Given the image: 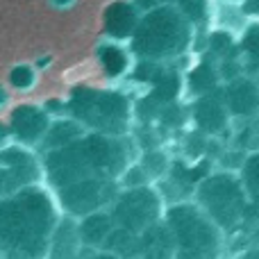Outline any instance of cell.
Here are the masks:
<instances>
[{"label":"cell","instance_id":"1","mask_svg":"<svg viewBox=\"0 0 259 259\" xmlns=\"http://www.w3.org/2000/svg\"><path fill=\"white\" fill-rule=\"evenodd\" d=\"M55 193L44 182L0 198V257L48 259L62 221Z\"/></svg>","mask_w":259,"mask_h":259},{"label":"cell","instance_id":"2","mask_svg":"<svg viewBox=\"0 0 259 259\" xmlns=\"http://www.w3.org/2000/svg\"><path fill=\"white\" fill-rule=\"evenodd\" d=\"M39 155L44 166V184L50 191H57L77 180H118L123 170L139 157V148L132 134L112 137L100 132H84L77 141Z\"/></svg>","mask_w":259,"mask_h":259},{"label":"cell","instance_id":"3","mask_svg":"<svg viewBox=\"0 0 259 259\" xmlns=\"http://www.w3.org/2000/svg\"><path fill=\"white\" fill-rule=\"evenodd\" d=\"M193 202L228 237V257L237 255L259 234V211L250 205L237 170L211 168L198 182Z\"/></svg>","mask_w":259,"mask_h":259},{"label":"cell","instance_id":"4","mask_svg":"<svg viewBox=\"0 0 259 259\" xmlns=\"http://www.w3.org/2000/svg\"><path fill=\"white\" fill-rule=\"evenodd\" d=\"M164 223L173 237V259H225L228 257V237L225 232L196 205L182 200L166 205Z\"/></svg>","mask_w":259,"mask_h":259},{"label":"cell","instance_id":"5","mask_svg":"<svg viewBox=\"0 0 259 259\" xmlns=\"http://www.w3.org/2000/svg\"><path fill=\"white\" fill-rule=\"evenodd\" d=\"M71 118H75L87 132L112 134V137H125L132 125L127 100L116 94L80 96L71 105Z\"/></svg>","mask_w":259,"mask_h":259},{"label":"cell","instance_id":"6","mask_svg":"<svg viewBox=\"0 0 259 259\" xmlns=\"http://www.w3.org/2000/svg\"><path fill=\"white\" fill-rule=\"evenodd\" d=\"M107 209L116 228H123L132 234H141L143 230L164 219L166 202L155 184H146V187L121 189Z\"/></svg>","mask_w":259,"mask_h":259},{"label":"cell","instance_id":"7","mask_svg":"<svg viewBox=\"0 0 259 259\" xmlns=\"http://www.w3.org/2000/svg\"><path fill=\"white\" fill-rule=\"evenodd\" d=\"M118 191H121L118 180L91 178V180L71 182L53 193H55V198H57V205H59V209H62V214L77 221V219H82V216L94 214V211L107 209Z\"/></svg>","mask_w":259,"mask_h":259},{"label":"cell","instance_id":"8","mask_svg":"<svg viewBox=\"0 0 259 259\" xmlns=\"http://www.w3.org/2000/svg\"><path fill=\"white\" fill-rule=\"evenodd\" d=\"M41 182L44 166L39 152L18 143L0 148V198Z\"/></svg>","mask_w":259,"mask_h":259},{"label":"cell","instance_id":"9","mask_svg":"<svg viewBox=\"0 0 259 259\" xmlns=\"http://www.w3.org/2000/svg\"><path fill=\"white\" fill-rule=\"evenodd\" d=\"M211 168H214V161L211 159L189 161V159H184V157H180L173 152V161H170L168 173H166L155 187L159 189V193H161L166 205L191 200L198 182H200Z\"/></svg>","mask_w":259,"mask_h":259},{"label":"cell","instance_id":"10","mask_svg":"<svg viewBox=\"0 0 259 259\" xmlns=\"http://www.w3.org/2000/svg\"><path fill=\"white\" fill-rule=\"evenodd\" d=\"M7 123H9V130H12L14 143L32 148V150L39 152L41 141H44L53 118H50V114L46 112L44 107H36V105H18L16 109H12Z\"/></svg>","mask_w":259,"mask_h":259},{"label":"cell","instance_id":"11","mask_svg":"<svg viewBox=\"0 0 259 259\" xmlns=\"http://www.w3.org/2000/svg\"><path fill=\"white\" fill-rule=\"evenodd\" d=\"M191 116H193V125H196L198 132L207 134L211 139L225 137L230 130V118H232L228 107H225V100L211 98V96H205V98L198 100Z\"/></svg>","mask_w":259,"mask_h":259},{"label":"cell","instance_id":"12","mask_svg":"<svg viewBox=\"0 0 259 259\" xmlns=\"http://www.w3.org/2000/svg\"><path fill=\"white\" fill-rule=\"evenodd\" d=\"M173 257H175L173 237H170V230L164 223V219L139 234L137 259H173Z\"/></svg>","mask_w":259,"mask_h":259},{"label":"cell","instance_id":"13","mask_svg":"<svg viewBox=\"0 0 259 259\" xmlns=\"http://www.w3.org/2000/svg\"><path fill=\"white\" fill-rule=\"evenodd\" d=\"M223 100L232 118L250 121L259 116V87L252 82H234L232 87H228Z\"/></svg>","mask_w":259,"mask_h":259},{"label":"cell","instance_id":"14","mask_svg":"<svg viewBox=\"0 0 259 259\" xmlns=\"http://www.w3.org/2000/svg\"><path fill=\"white\" fill-rule=\"evenodd\" d=\"M114 228H116V223H114L109 209H100L77 219V234H80V241L87 250H103L105 241Z\"/></svg>","mask_w":259,"mask_h":259},{"label":"cell","instance_id":"15","mask_svg":"<svg viewBox=\"0 0 259 259\" xmlns=\"http://www.w3.org/2000/svg\"><path fill=\"white\" fill-rule=\"evenodd\" d=\"M87 130L75 121V118H57V121L50 123L48 132H46L44 141H41V148L39 152H46V150H57V148H64L68 143L77 141V139L84 134Z\"/></svg>","mask_w":259,"mask_h":259},{"label":"cell","instance_id":"16","mask_svg":"<svg viewBox=\"0 0 259 259\" xmlns=\"http://www.w3.org/2000/svg\"><path fill=\"white\" fill-rule=\"evenodd\" d=\"M139 166L146 170V175L150 178L152 184H157L170 168V161H173V152H168L164 146L157 148H146V150H139L137 157Z\"/></svg>","mask_w":259,"mask_h":259},{"label":"cell","instance_id":"17","mask_svg":"<svg viewBox=\"0 0 259 259\" xmlns=\"http://www.w3.org/2000/svg\"><path fill=\"white\" fill-rule=\"evenodd\" d=\"M237 173L243 182V189H246V193H248L250 205L259 211V148L257 150H250L243 157Z\"/></svg>","mask_w":259,"mask_h":259},{"label":"cell","instance_id":"18","mask_svg":"<svg viewBox=\"0 0 259 259\" xmlns=\"http://www.w3.org/2000/svg\"><path fill=\"white\" fill-rule=\"evenodd\" d=\"M9 82H12L14 89L25 91V89H30V87L34 84V73H32L30 68L21 66V68H16V71H12V75H9Z\"/></svg>","mask_w":259,"mask_h":259},{"label":"cell","instance_id":"19","mask_svg":"<svg viewBox=\"0 0 259 259\" xmlns=\"http://www.w3.org/2000/svg\"><path fill=\"white\" fill-rule=\"evenodd\" d=\"M234 259H259V241H250L248 246H243L237 255H232Z\"/></svg>","mask_w":259,"mask_h":259},{"label":"cell","instance_id":"20","mask_svg":"<svg viewBox=\"0 0 259 259\" xmlns=\"http://www.w3.org/2000/svg\"><path fill=\"white\" fill-rule=\"evenodd\" d=\"M80 259H123V257L112 255V252H107V250H87L84 248V252H82Z\"/></svg>","mask_w":259,"mask_h":259},{"label":"cell","instance_id":"21","mask_svg":"<svg viewBox=\"0 0 259 259\" xmlns=\"http://www.w3.org/2000/svg\"><path fill=\"white\" fill-rule=\"evenodd\" d=\"M12 141V130H9V123L7 121H0V148L9 146Z\"/></svg>","mask_w":259,"mask_h":259},{"label":"cell","instance_id":"22","mask_svg":"<svg viewBox=\"0 0 259 259\" xmlns=\"http://www.w3.org/2000/svg\"><path fill=\"white\" fill-rule=\"evenodd\" d=\"M252 241H259V234H257V237H255V239H252Z\"/></svg>","mask_w":259,"mask_h":259},{"label":"cell","instance_id":"23","mask_svg":"<svg viewBox=\"0 0 259 259\" xmlns=\"http://www.w3.org/2000/svg\"><path fill=\"white\" fill-rule=\"evenodd\" d=\"M225 259H234V257H225Z\"/></svg>","mask_w":259,"mask_h":259},{"label":"cell","instance_id":"24","mask_svg":"<svg viewBox=\"0 0 259 259\" xmlns=\"http://www.w3.org/2000/svg\"><path fill=\"white\" fill-rule=\"evenodd\" d=\"M0 259H3V257H0Z\"/></svg>","mask_w":259,"mask_h":259}]
</instances>
